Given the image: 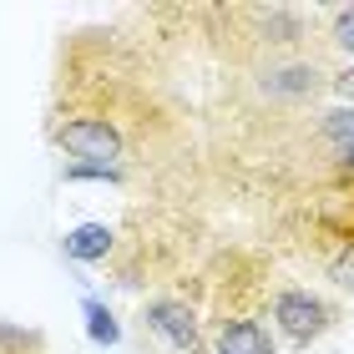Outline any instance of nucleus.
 <instances>
[{"instance_id":"obj_11","label":"nucleus","mask_w":354,"mask_h":354,"mask_svg":"<svg viewBox=\"0 0 354 354\" xmlns=\"http://www.w3.org/2000/svg\"><path fill=\"white\" fill-rule=\"evenodd\" d=\"M329 86H334V91H339V96H344V106H354V66H344V71H339V76H334V82H329Z\"/></svg>"},{"instance_id":"obj_5","label":"nucleus","mask_w":354,"mask_h":354,"mask_svg":"<svg viewBox=\"0 0 354 354\" xmlns=\"http://www.w3.org/2000/svg\"><path fill=\"white\" fill-rule=\"evenodd\" d=\"M259 86H263V96H279V102H304V96L319 91V66H304V61H294V66H263Z\"/></svg>"},{"instance_id":"obj_4","label":"nucleus","mask_w":354,"mask_h":354,"mask_svg":"<svg viewBox=\"0 0 354 354\" xmlns=\"http://www.w3.org/2000/svg\"><path fill=\"white\" fill-rule=\"evenodd\" d=\"M319 137L334 157V187H354V106H334L319 122Z\"/></svg>"},{"instance_id":"obj_3","label":"nucleus","mask_w":354,"mask_h":354,"mask_svg":"<svg viewBox=\"0 0 354 354\" xmlns=\"http://www.w3.org/2000/svg\"><path fill=\"white\" fill-rule=\"evenodd\" d=\"M263 309H243V304H223L213 309V324H207V349L213 354H279V339L263 324Z\"/></svg>"},{"instance_id":"obj_2","label":"nucleus","mask_w":354,"mask_h":354,"mask_svg":"<svg viewBox=\"0 0 354 354\" xmlns=\"http://www.w3.org/2000/svg\"><path fill=\"white\" fill-rule=\"evenodd\" d=\"M268 319H273V339H283L294 349H309L339 324V304L288 283V288H273L268 294Z\"/></svg>"},{"instance_id":"obj_10","label":"nucleus","mask_w":354,"mask_h":354,"mask_svg":"<svg viewBox=\"0 0 354 354\" xmlns=\"http://www.w3.org/2000/svg\"><path fill=\"white\" fill-rule=\"evenodd\" d=\"M329 36H334V46H339V51H349V56H354V6H339V10H334Z\"/></svg>"},{"instance_id":"obj_7","label":"nucleus","mask_w":354,"mask_h":354,"mask_svg":"<svg viewBox=\"0 0 354 354\" xmlns=\"http://www.w3.org/2000/svg\"><path fill=\"white\" fill-rule=\"evenodd\" d=\"M319 228L334 248H354V187H334L319 203Z\"/></svg>"},{"instance_id":"obj_9","label":"nucleus","mask_w":354,"mask_h":354,"mask_svg":"<svg viewBox=\"0 0 354 354\" xmlns=\"http://www.w3.org/2000/svg\"><path fill=\"white\" fill-rule=\"evenodd\" d=\"M324 273L334 279V288L354 294V248H329V259H324Z\"/></svg>"},{"instance_id":"obj_6","label":"nucleus","mask_w":354,"mask_h":354,"mask_svg":"<svg viewBox=\"0 0 354 354\" xmlns=\"http://www.w3.org/2000/svg\"><path fill=\"white\" fill-rule=\"evenodd\" d=\"M117 248V233L106 223H76V228L61 238V253L71 263H106V253Z\"/></svg>"},{"instance_id":"obj_1","label":"nucleus","mask_w":354,"mask_h":354,"mask_svg":"<svg viewBox=\"0 0 354 354\" xmlns=\"http://www.w3.org/2000/svg\"><path fill=\"white\" fill-rule=\"evenodd\" d=\"M137 339L147 354H213L198 309L177 294H152L137 309Z\"/></svg>"},{"instance_id":"obj_8","label":"nucleus","mask_w":354,"mask_h":354,"mask_svg":"<svg viewBox=\"0 0 354 354\" xmlns=\"http://www.w3.org/2000/svg\"><path fill=\"white\" fill-rule=\"evenodd\" d=\"M82 319H86V339H91V344H102V349L122 344V324H117V314L106 309V299L86 294V299H82Z\"/></svg>"}]
</instances>
